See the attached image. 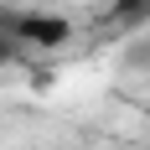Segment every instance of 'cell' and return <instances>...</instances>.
<instances>
[{"label": "cell", "mask_w": 150, "mask_h": 150, "mask_svg": "<svg viewBox=\"0 0 150 150\" xmlns=\"http://www.w3.org/2000/svg\"><path fill=\"white\" fill-rule=\"evenodd\" d=\"M16 52H21V42H16V36H5V31H0V67H11V62H16Z\"/></svg>", "instance_id": "4"}, {"label": "cell", "mask_w": 150, "mask_h": 150, "mask_svg": "<svg viewBox=\"0 0 150 150\" xmlns=\"http://www.w3.org/2000/svg\"><path fill=\"white\" fill-rule=\"evenodd\" d=\"M0 31L16 36L21 47H62L73 36V26L62 21V16H47V11H0Z\"/></svg>", "instance_id": "1"}, {"label": "cell", "mask_w": 150, "mask_h": 150, "mask_svg": "<svg viewBox=\"0 0 150 150\" xmlns=\"http://www.w3.org/2000/svg\"><path fill=\"white\" fill-rule=\"evenodd\" d=\"M124 67H150V36H135V42H129V52H124Z\"/></svg>", "instance_id": "3"}, {"label": "cell", "mask_w": 150, "mask_h": 150, "mask_svg": "<svg viewBox=\"0 0 150 150\" xmlns=\"http://www.w3.org/2000/svg\"><path fill=\"white\" fill-rule=\"evenodd\" d=\"M109 21H114L119 31H145L150 26V0H114Z\"/></svg>", "instance_id": "2"}]
</instances>
